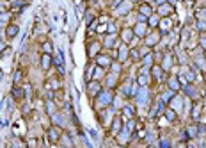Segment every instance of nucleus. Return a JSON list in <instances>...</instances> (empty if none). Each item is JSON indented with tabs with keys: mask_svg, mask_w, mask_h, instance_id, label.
Segmentation results:
<instances>
[{
	"mask_svg": "<svg viewBox=\"0 0 206 148\" xmlns=\"http://www.w3.org/2000/svg\"><path fill=\"white\" fill-rule=\"evenodd\" d=\"M48 64H50V59H48V57H43V66L48 68Z\"/></svg>",
	"mask_w": 206,
	"mask_h": 148,
	"instance_id": "f257e3e1",
	"label": "nucleus"
}]
</instances>
